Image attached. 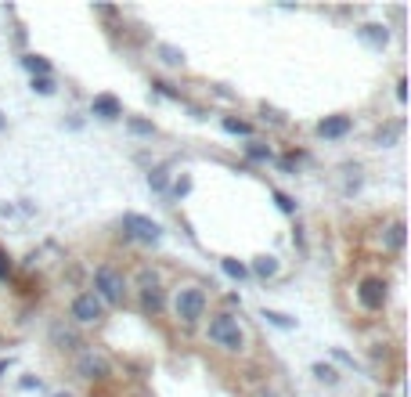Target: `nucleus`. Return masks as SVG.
Here are the masks:
<instances>
[{"instance_id": "nucleus-1", "label": "nucleus", "mask_w": 411, "mask_h": 397, "mask_svg": "<svg viewBox=\"0 0 411 397\" xmlns=\"http://www.w3.org/2000/svg\"><path fill=\"white\" fill-rule=\"evenodd\" d=\"M170 307H173V318L180 325H195L206 318V307H209V293L195 282H184L173 289V300H170Z\"/></svg>"}, {"instance_id": "nucleus-2", "label": "nucleus", "mask_w": 411, "mask_h": 397, "mask_svg": "<svg viewBox=\"0 0 411 397\" xmlns=\"http://www.w3.org/2000/svg\"><path fill=\"white\" fill-rule=\"evenodd\" d=\"M206 336H209V343H216L220 350H228V354H242L245 350V332L238 325L235 314H213L209 325H206Z\"/></svg>"}, {"instance_id": "nucleus-3", "label": "nucleus", "mask_w": 411, "mask_h": 397, "mask_svg": "<svg viewBox=\"0 0 411 397\" xmlns=\"http://www.w3.org/2000/svg\"><path fill=\"white\" fill-rule=\"evenodd\" d=\"M94 296H98L102 303H109V307H119V303L126 300L123 271H116L112 264H102L98 271H94Z\"/></svg>"}, {"instance_id": "nucleus-4", "label": "nucleus", "mask_w": 411, "mask_h": 397, "mask_svg": "<svg viewBox=\"0 0 411 397\" xmlns=\"http://www.w3.org/2000/svg\"><path fill=\"white\" fill-rule=\"evenodd\" d=\"M123 235L141 242V246H155V242H163V228L155 221H148V217H141V213H126V217H123Z\"/></svg>"}, {"instance_id": "nucleus-5", "label": "nucleus", "mask_w": 411, "mask_h": 397, "mask_svg": "<svg viewBox=\"0 0 411 397\" xmlns=\"http://www.w3.org/2000/svg\"><path fill=\"white\" fill-rule=\"evenodd\" d=\"M357 303L364 311H383L386 307V279H379V274L361 279L357 282Z\"/></svg>"}, {"instance_id": "nucleus-6", "label": "nucleus", "mask_w": 411, "mask_h": 397, "mask_svg": "<svg viewBox=\"0 0 411 397\" xmlns=\"http://www.w3.org/2000/svg\"><path fill=\"white\" fill-rule=\"evenodd\" d=\"M69 314H73V322H76V325H98V322L105 318V303H102L98 296H94V293H80V296L73 300Z\"/></svg>"}, {"instance_id": "nucleus-7", "label": "nucleus", "mask_w": 411, "mask_h": 397, "mask_svg": "<svg viewBox=\"0 0 411 397\" xmlns=\"http://www.w3.org/2000/svg\"><path fill=\"white\" fill-rule=\"evenodd\" d=\"M76 376L94 383V379L112 376V369H109V361H105L102 354H94V350H80V358H76Z\"/></svg>"}, {"instance_id": "nucleus-8", "label": "nucleus", "mask_w": 411, "mask_h": 397, "mask_svg": "<svg viewBox=\"0 0 411 397\" xmlns=\"http://www.w3.org/2000/svg\"><path fill=\"white\" fill-rule=\"evenodd\" d=\"M141 311L145 314H159L163 311V303H166V296H163V289H159V282H155V274L148 279V274H141Z\"/></svg>"}, {"instance_id": "nucleus-9", "label": "nucleus", "mask_w": 411, "mask_h": 397, "mask_svg": "<svg viewBox=\"0 0 411 397\" xmlns=\"http://www.w3.org/2000/svg\"><path fill=\"white\" fill-rule=\"evenodd\" d=\"M354 130V119L350 116H325L318 123V138H329V141H339Z\"/></svg>"}, {"instance_id": "nucleus-10", "label": "nucleus", "mask_w": 411, "mask_h": 397, "mask_svg": "<svg viewBox=\"0 0 411 397\" xmlns=\"http://www.w3.org/2000/svg\"><path fill=\"white\" fill-rule=\"evenodd\" d=\"M90 112L102 116V119H119V116H123V105H119L112 94H98V98L90 102Z\"/></svg>"}, {"instance_id": "nucleus-11", "label": "nucleus", "mask_w": 411, "mask_h": 397, "mask_svg": "<svg viewBox=\"0 0 411 397\" xmlns=\"http://www.w3.org/2000/svg\"><path fill=\"white\" fill-rule=\"evenodd\" d=\"M51 343H54L58 350H76V347H80V336L58 322V325H51Z\"/></svg>"}, {"instance_id": "nucleus-12", "label": "nucleus", "mask_w": 411, "mask_h": 397, "mask_svg": "<svg viewBox=\"0 0 411 397\" xmlns=\"http://www.w3.org/2000/svg\"><path fill=\"white\" fill-rule=\"evenodd\" d=\"M404 238H407V228H404V221H393L390 228H386V235H383V242H386V250H404Z\"/></svg>"}, {"instance_id": "nucleus-13", "label": "nucleus", "mask_w": 411, "mask_h": 397, "mask_svg": "<svg viewBox=\"0 0 411 397\" xmlns=\"http://www.w3.org/2000/svg\"><path fill=\"white\" fill-rule=\"evenodd\" d=\"M361 37H364L372 47H386V40H390L386 25H364V29H361Z\"/></svg>"}, {"instance_id": "nucleus-14", "label": "nucleus", "mask_w": 411, "mask_h": 397, "mask_svg": "<svg viewBox=\"0 0 411 397\" xmlns=\"http://www.w3.org/2000/svg\"><path fill=\"white\" fill-rule=\"evenodd\" d=\"M22 66L33 73V76H51V62H47V58H40V54H25Z\"/></svg>"}, {"instance_id": "nucleus-15", "label": "nucleus", "mask_w": 411, "mask_h": 397, "mask_svg": "<svg viewBox=\"0 0 411 397\" xmlns=\"http://www.w3.org/2000/svg\"><path fill=\"white\" fill-rule=\"evenodd\" d=\"M252 271H257L260 279H274V274H278V257H257Z\"/></svg>"}, {"instance_id": "nucleus-16", "label": "nucleus", "mask_w": 411, "mask_h": 397, "mask_svg": "<svg viewBox=\"0 0 411 397\" xmlns=\"http://www.w3.org/2000/svg\"><path fill=\"white\" fill-rule=\"evenodd\" d=\"M220 127H224L228 134H242V138L252 134V127L245 123V119H235V116H224V119H220Z\"/></svg>"}, {"instance_id": "nucleus-17", "label": "nucleus", "mask_w": 411, "mask_h": 397, "mask_svg": "<svg viewBox=\"0 0 411 397\" xmlns=\"http://www.w3.org/2000/svg\"><path fill=\"white\" fill-rule=\"evenodd\" d=\"M245 156H249L252 163H267V159H271V148H267L264 141H249V145H245Z\"/></svg>"}, {"instance_id": "nucleus-18", "label": "nucleus", "mask_w": 411, "mask_h": 397, "mask_svg": "<svg viewBox=\"0 0 411 397\" xmlns=\"http://www.w3.org/2000/svg\"><path fill=\"white\" fill-rule=\"evenodd\" d=\"M310 372H314V376H318L321 383H329V386H336V383H339V372L332 369V365H325V361H318V365H314V369H310Z\"/></svg>"}, {"instance_id": "nucleus-19", "label": "nucleus", "mask_w": 411, "mask_h": 397, "mask_svg": "<svg viewBox=\"0 0 411 397\" xmlns=\"http://www.w3.org/2000/svg\"><path fill=\"white\" fill-rule=\"evenodd\" d=\"M264 318H267V322H271L274 329H286V332H289V329H296V318L281 314V311H264Z\"/></svg>"}, {"instance_id": "nucleus-20", "label": "nucleus", "mask_w": 411, "mask_h": 397, "mask_svg": "<svg viewBox=\"0 0 411 397\" xmlns=\"http://www.w3.org/2000/svg\"><path fill=\"white\" fill-rule=\"evenodd\" d=\"M33 94L51 98V94H54V80H51V76H33Z\"/></svg>"}, {"instance_id": "nucleus-21", "label": "nucleus", "mask_w": 411, "mask_h": 397, "mask_svg": "<svg viewBox=\"0 0 411 397\" xmlns=\"http://www.w3.org/2000/svg\"><path fill=\"white\" fill-rule=\"evenodd\" d=\"M159 54H163V62H166V66H184V54H180L177 47H166V44H163Z\"/></svg>"}, {"instance_id": "nucleus-22", "label": "nucleus", "mask_w": 411, "mask_h": 397, "mask_svg": "<svg viewBox=\"0 0 411 397\" xmlns=\"http://www.w3.org/2000/svg\"><path fill=\"white\" fill-rule=\"evenodd\" d=\"M220 267H224V271L231 274V279H245V274H249V271H245V264H238V260H231V257H228V260H220Z\"/></svg>"}, {"instance_id": "nucleus-23", "label": "nucleus", "mask_w": 411, "mask_h": 397, "mask_svg": "<svg viewBox=\"0 0 411 397\" xmlns=\"http://www.w3.org/2000/svg\"><path fill=\"white\" fill-rule=\"evenodd\" d=\"M126 127H130L134 134H141V138H152V134H155V127L145 123V119H126Z\"/></svg>"}, {"instance_id": "nucleus-24", "label": "nucleus", "mask_w": 411, "mask_h": 397, "mask_svg": "<svg viewBox=\"0 0 411 397\" xmlns=\"http://www.w3.org/2000/svg\"><path fill=\"white\" fill-rule=\"evenodd\" d=\"M274 202H278V209H281V213H296V202H293L286 192H274Z\"/></svg>"}, {"instance_id": "nucleus-25", "label": "nucleus", "mask_w": 411, "mask_h": 397, "mask_svg": "<svg viewBox=\"0 0 411 397\" xmlns=\"http://www.w3.org/2000/svg\"><path fill=\"white\" fill-rule=\"evenodd\" d=\"M148 185H152L155 192H163V188H166V173H163V170H152V173H148Z\"/></svg>"}, {"instance_id": "nucleus-26", "label": "nucleus", "mask_w": 411, "mask_h": 397, "mask_svg": "<svg viewBox=\"0 0 411 397\" xmlns=\"http://www.w3.org/2000/svg\"><path fill=\"white\" fill-rule=\"evenodd\" d=\"M11 279V260L4 257V250H0V282H8Z\"/></svg>"}, {"instance_id": "nucleus-27", "label": "nucleus", "mask_w": 411, "mask_h": 397, "mask_svg": "<svg viewBox=\"0 0 411 397\" xmlns=\"http://www.w3.org/2000/svg\"><path fill=\"white\" fill-rule=\"evenodd\" d=\"M173 192H177V195H188V192H192V177H180L177 185H173Z\"/></svg>"}, {"instance_id": "nucleus-28", "label": "nucleus", "mask_w": 411, "mask_h": 397, "mask_svg": "<svg viewBox=\"0 0 411 397\" xmlns=\"http://www.w3.org/2000/svg\"><path fill=\"white\" fill-rule=\"evenodd\" d=\"M8 365H11L8 358H0V372H8Z\"/></svg>"}, {"instance_id": "nucleus-29", "label": "nucleus", "mask_w": 411, "mask_h": 397, "mask_svg": "<svg viewBox=\"0 0 411 397\" xmlns=\"http://www.w3.org/2000/svg\"><path fill=\"white\" fill-rule=\"evenodd\" d=\"M4 127H8V116H4V112H0V130H4Z\"/></svg>"}, {"instance_id": "nucleus-30", "label": "nucleus", "mask_w": 411, "mask_h": 397, "mask_svg": "<svg viewBox=\"0 0 411 397\" xmlns=\"http://www.w3.org/2000/svg\"><path fill=\"white\" fill-rule=\"evenodd\" d=\"M54 397H73V393H54Z\"/></svg>"}]
</instances>
